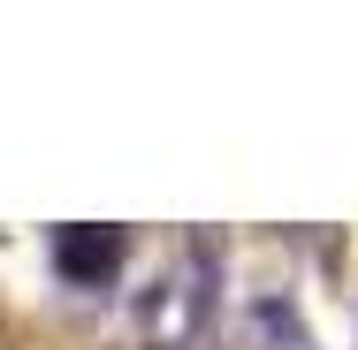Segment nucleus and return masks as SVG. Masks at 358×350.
<instances>
[{
	"label": "nucleus",
	"instance_id": "nucleus-1",
	"mask_svg": "<svg viewBox=\"0 0 358 350\" xmlns=\"http://www.w3.org/2000/svg\"><path fill=\"white\" fill-rule=\"evenodd\" d=\"M115 259H122V236H115V228H62V236H54V267L69 282L115 275Z\"/></svg>",
	"mask_w": 358,
	"mask_h": 350
}]
</instances>
